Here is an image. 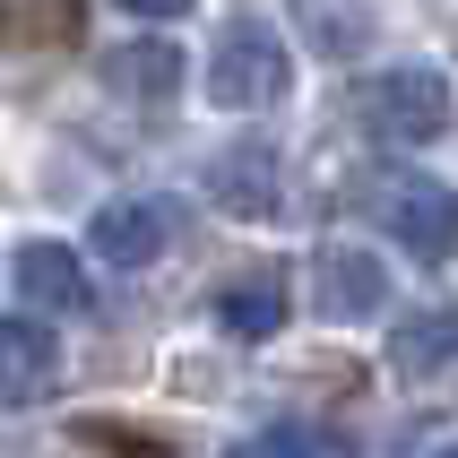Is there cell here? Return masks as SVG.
Listing matches in <instances>:
<instances>
[{
	"label": "cell",
	"instance_id": "obj_2",
	"mask_svg": "<svg viewBox=\"0 0 458 458\" xmlns=\"http://www.w3.org/2000/svg\"><path fill=\"white\" fill-rule=\"evenodd\" d=\"M285 87H294V52L277 44V26L233 18L216 35V52H208V96H216V113H268Z\"/></svg>",
	"mask_w": 458,
	"mask_h": 458
},
{
	"label": "cell",
	"instance_id": "obj_11",
	"mask_svg": "<svg viewBox=\"0 0 458 458\" xmlns=\"http://www.w3.org/2000/svg\"><path fill=\"white\" fill-rule=\"evenodd\" d=\"M285 9H294V35L320 61H355L372 44V0H285Z\"/></svg>",
	"mask_w": 458,
	"mask_h": 458
},
{
	"label": "cell",
	"instance_id": "obj_7",
	"mask_svg": "<svg viewBox=\"0 0 458 458\" xmlns=\"http://www.w3.org/2000/svg\"><path fill=\"white\" fill-rule=\"evenodd\" d=\"M311 303L329 311V320H363V311H381L389 303L381 251H363V242H329V251H311Z\"/></svg>",
	"mask_w": 458,
	"mask_h": 458
},
{
	"label": "cell",
	"instance_id": "obj_9",
	"mask_svg": "<svg viewBox=\"0 0 458 458\" xmlns=\"http://www.w3.org/2000/svg\"><path fill=\"white\" fill-rule=\"evenodd\" d=\"M18 303L52 311V320L87 311V268H78V251H70V242H52V233L18 242Z\"/></svg>",
	"mask_w": 458,
	"mask_h": 458
},
{
	"label": "cell",
	"instance_id": "obj_6",
	"mask_svg": "<svg viewBox=\"0 0 458 458\" xmlns=\"http://www.w3.org/2000/svg\"><path fill=\"white\" fill-rule=\"evenodd\" d=\"M208 199L225 208V216H277L285 208V165L268 139H242V148L208 156Z\"/></svg>",
	"mask_w": 458,
	"mask_h": 458
},
{
	"label": "cell",
	"instance_id": "obj_8",
	"mask_svg": "<svg viewBox=\"0 0 458 458\" xmlns=\"http://www.w3.org/2000/svg\"><path fill=\"white\" fill-rule=\"evenodd\" d=\"M52 389H61V337L44 320H0V398L44 407Z\"/></svg>",
	"mask_w": 458,
	"mask_h": 458
},
{
	"label": "cell",
	"instance_id": "obj_1",
	"mask_svg": "<svg viewBox=\"0 0 458 458\" xmlns=\"http://www.w3.org/2000/svg\"><path fill=\"white\" fill-rule=\"evenodd\" d=\"M355 122H363V139H381V148H433L441 130H450V78L424 70V61L363 78Z\"/></svg>",
	"mask_w": 458,
	"mask_h": 458
},
{
	"label": "cell",
	"instance_id": "obj_10",
	"mask_svg": "<svg viewBox=\"0 0 458 458\" xmlns=\"http://www.w3.org/2000/svg\"><path fill=\"white\" fill-rule=\"evenodd\" d=\"M104 87L113 96H139V104H165L182 87V44H165V35H139V44H104Z\"/></svg>",
	"mask_w": 458,
	"mask_h": 458
},
{
	"label": "cell",
	"instance_id": "obj_12",
	"mask_svg": "<svg viewBox=\"0 0 458 458\" xmlns=\"http://www.w3.org/2000/svg\"><path fill=\"white\" fill-rule=\"evenodd\" d=\"M277 320H285L277 277H233V285H216V329H225V337L259 346V337H277Z\"/></svg>",
	"mask_w": 458,
	"mask_h": 458
},
{
	"label": "cell",
	"instance_id": "obj_4",
	"mask_svg": "<svg viewBox=\"0 0 458 458\" xmlns=\"http://www.w3.org/2000/svg\"><path fill=\"white\" fill-rule=\"evenodd\" d=\"M182 242V199L165 191H139V199H113L96 208V225H87V251H104L113 268H148Z\"/></svg>",
	"mask_w": 458,
	"mask_h": 458
},
{
	"label": "cell",
	"instance_id": "obj_16",
	"mask_svg": "<svg viewBox=\"0 0 458 458\" xmlns=\"http://www.w3.org/2000/svg\"><path fill=\"white\" fill-rule=\"evenodd\" d=\"M441 458H458V441H450V450H441Z\"/></svg>",
	"mask_w": 458,
	"mask_h": 458
},
{
	"label": "cell",
	"instance_id": "obj_14",
	"mask_svg": "<svg viewBox=\"0 0 458 458\" xmlns=\"http://www.w3.org/2000/svg\"><path fill=\"white\" fill-rule=\"evenodd\" d=\"M242 458H346L337 433H311V424H285V433H259Z\"/></svg>",
	"mask_w": 458,
	"mask_h": 458
},
{
	"label": "cell",
	"instance_id": "obj_15",
	"mask_svg": "<svg viewBox=\"0 0 458 458\" xmlns=\"http://www.w3.org/2000/svg\"><path fill=\"white\" fill-rule=\"evenodd\" d=\"M130 18H191V0H122Z\"/></svg>",
	"mask_w": 458,
	"mask_h": 458
},
{
	"label": "cell",
	"instance_id": "obj_5",
	"mask_svg": "<svg viewBox=\"0 0 458 458\" xmlns=\"http://www.w3.org/2000/svg\"><path fill=\"white\" fill-rule=\"evenodd\" d=\"M389 372L415 398H458V311H415L389 337Z\"/></svg>",
	"mask_w": 458,
	"mask_h": 458
},
{
	"label": "cell",
	"instance_id": "obj_13",
	"mask_svg": "<svg viewBox=\"0 0 458 458\" xmlns=\"http://www.w3.org/2000/svg\"><path fill=\"white\" fill-rule=\"evenodd\" d=\"M87 0H0V44H78Z\"/></svg>",
	"mask_w": 458,
	"mask_h": 458
},
{
	"label": "cell",
	"instance_id": "obj_3",
	"mask_svg": "<svg viewBox=\"0 0 458 458\" xmlns=\"http://www.w3.org/2000/svg\"><path fill=\"white\" fill-rule=\"evenodd\" d=\"M372 208H381V233L398 242V251H415L424 268H433V259H458V191H450V182H433V174H381Z\"/></svg>",
	"mask_w": 458,
	"mask_h": 458
}]
</instances>
